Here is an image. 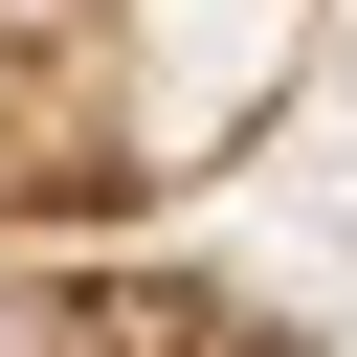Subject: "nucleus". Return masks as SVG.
I'll return each mask as SVG.
<instances>
[{
    "mask_svg": "<svg viewBox=\"0 0 357 357\" xmlns=\"http://www.w3.org/2000/svg\"><path fill=\"white\" fill-rule=\"evenodd\" d=\"M312 45L335 0H0V245H156L290 134Z\"/></svg>",
    "mask_w": 357,
    "mask_h": 357,
    "instance_id": "obj_1",
    "label": "nucleus"
},
{
    "mask_svg": "<svg viewBox=\"0 0 357 357\" xmlns=\"http://www.w3.org/2000/svg\"><path fill=\"white\" fill-rule=\"evenodd\" d=\"M0 357H290V312H245L156 245H0Z\"/></svg>",
    "mask_w": 357,
    "mask_h": 357,
    "instance_id": "obj_2",
    "label": "nucleus"
}]
</instances>
